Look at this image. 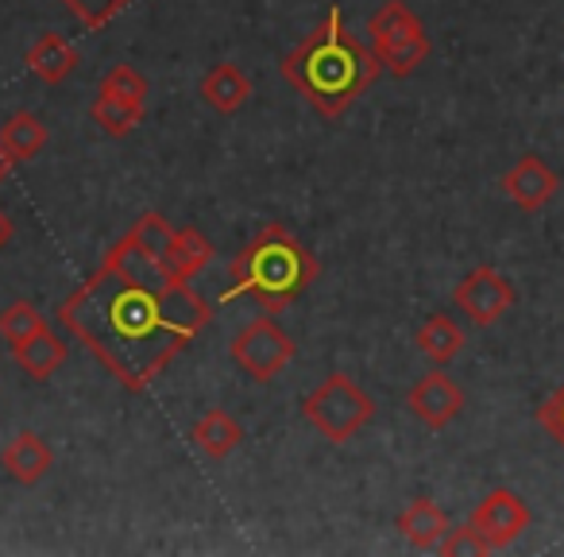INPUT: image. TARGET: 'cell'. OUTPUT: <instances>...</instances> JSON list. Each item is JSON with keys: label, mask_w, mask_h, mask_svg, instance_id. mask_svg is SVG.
<instances>
[{"label": "cell", "mask_w": 564, "mask_h": 557, "mask_svg": "<svg viewBox=\"0 0 564 557\" xmlns=\"http://www.w3.org/2000/svg\"><path fill=\"white\" fill-rule=\"evenodd\" d=\"M166 279L143 283L101 259V267L58 307V322L132 395L148 392L189 345L163 310Z\"/></svg>", "instance_id": "1"}, {"label": "cell", "mask_w": 564, "mask_h": 557, "mask_svg": "<svg viewBox=\"0 0 564 557\" xmlns=\"http://www.w3.org/2000/svg\"><path fill=\"white\" fill-rule=\"evenodd\" d=\"M279 71L282 78L306 97L317 117L337 120L368 94L371 82L383 74V66L376 63L371 47L352 40V32L345 28V17L333 4L322 24L291 55H282Z\"/></svg>", "instance_id": "2"}, {"label": "cell", "mask_w": 564, "mask_h": 557, "mask_svg": "<svg viewBox=\"0 0 564 557\" xmlns=\"http://www.w3.org/2000/svg\"><path fill=\"white\" fill-rule=\"evenodd\" d=\"M317 259L302 240L286 233V225L271 221L256 233L232 259V283L225 299H251L267 314H279L314 287Z\"/></svg>", "instance_id": "3"}, {"label": "cell", "mask_w": 564, "mask_h": 557, "mask_svg": "<svg viewBox=\"0 0 564 557\" xmlns=\"http://www.w3.org/2000/svg\"><path fill=\"white\" fill-rule=\"evenodd\" d=\"M368 47L391 78H410L430 58V32L402 0H383L368 20Z\"/></svg>", "instance_id": "4"}, {"label": "cell", "mask_w": 564, "mask_h": 557, "mask_svg": "<svg viewBox=\"0 0 564 557\" xmlns=\"http://www.w3.org/2000/svg\"><path fill=\"white\" fill-rule=\"evenodd\" d=\"M302 418L322 438H329L333 446H345L348 438H356L376 418V403H371V395L360 384H352V376L333 372L322 387H314L302 399Z\"/></svg>", "instance_id": "5"}, {"label": "cell", "mask_w": 564, "mask_h": 557, "mask_svg": "<svg viewBox=\"0 0 564 557\" xmlns=\"http://www.w3.org/2000/svg\"><path fill=\"white\" fill-rule=\"evenodd\" d=\"M228 353H232V361L240 364V368L248 372L256 384H271V379L294 361L299 345H294L291 333L282 330L271 314H263V318H256V322H248L240 333H236Z\"/></svg>", "instance_id": "6"}, {"label": "cell", "mask_w": 564, "mask_h": 557, "mask_svg": "<svg viewBox=\"0 0 564 557\" xmlns=\"http://www.w3.org/2000/svg\"><path fill=\"white\" fill-rule=\"evenodd\" d=\"M514 299H518L514 283H510L502 271H495V267H476V271H468L453 291L456 310H460L476 330H491V325L514 307Z\"/></svg>", "instance_id": "7"}, {"label": "cell", "mask_w": 564, "mask_h": 557, "mask_svg": "<svg viewBox=\"0 0 564 557\" xmlns=\"http://www.w3.org/2000/svg\"><path fill=\"white\" fill-rule=\"evenodd\" d=\"M468 523L476 526V534L491 546V554H495V549L522 538L525 526H530V507H525L510 488H495V492H487L484 503L471 511Z\"/></svg>", "instance_id": "8"}, {"label": "cell", "mask_w": 564, "mask_h": 557, "mask_svg": "<svg viewBox=\"0 0 564 557\" xmlns=\"http://www.w3.org/2000/svg\"><path fill=\"white\" fill-rule=\"evenodd\" d=\"M406 407L414 410V418H422L430 430H445L448 422H456V418L464 415V392L453 376H445V372L437 368L410 387Z\"/></svg>", "instance_id": "9"}, {"label": "cell", "mask_w": 564, "mask_h": 557, "mask_svg": "<svg viewBox=\"0 0 564 557\" xmlns=\"http://www.w3.org/2000/svg\"><path fill=\"white\" fill-rule=\"evenodd\" d=\"M502 190H507V197L518 205V210L533 213V210H541V205L553 202L556 190H561V179H556V171L545 163V159L522 156L507 174H502Z\"/></svg>", "instance_id": "10"}, {"label": "cell", "mask_w": 564, "mask_h": 557, "mask_svg": "<svg viewBox=\"0 0 564 557\" xmlns=\"http://www.w3.org/2000/svg\"><path fill=\"white\" fill-rule=\"evenodd\" d=\"M0 464H4V472H9L17 484L32 488V484H40V480L51 472V464H55V453H51V446L40 438V433L24 430V433H17L9 446H4V453H0Z\"/></svg>", "instance_id": "11"}, {"label": "cell", "mask_w": 564, "mask_h": 557, "mask_svg": "<svg viewBox=\"0 0 564 557\" xmlns=\"http://www.w3.org/2000/svg\"><path fill=\"white\" fill-rule=\"evenodd\" d=\"M24 63L40 82L58 86V82H66L74 71H78V51H74V43L63 40L58 32H43L40 40L28 47Z\"/></svg>", "instance_id": "12"}, {"label": "cell", "mask_w": 564, "mask_h": 557, "mask_svg": "<svg viewBox=\"0 0 564 557\" xmlns=\"http://www.w3.org/2000/svg\"><path fill=\"white\" fill-rule=\"evenodd\" d=\"M43 148H47V125L35 113H12L0 125V159H4V167L28 163Z\"/></svg>", "instance_id": "13"}, {"label": "cell", "mask_w": 564, "mask_h": 557, "mask_svg": "<svg viewBox=\"0 0 564 557\" xmlns=\"http://www.w3.org/2000/svg\"><path fill=\"white\" fill-rule=\"evenodd\" d=\"M202 97H205V105H209V109L232 117V113H240L243 105H248L251 82H248V74H243L236 63H217L202 78Z\"/></svg>", "instance_id": "14"}, {"label": "cell", "mask_w": 564, "mask_h": 557, "mask_svg": "<svg viewBox=\"0 0 564 557\" xmlns=\"http://www.w3.org/2000/svg\"><path fill=\"white\" fill-rule=\"evenodd\" d=\"M213 240L205 233H197L194 225H186V228H174V240H171V248H166V256H163V271L171 275V279H194L202 267H209V259H213Z\"/></svg>", "instance_id": "15"}, {"label": "cell", "mask_w": 564, "mask_h": 557, "mask_svg": "<svg viewBox=\"0 0 564 557\" xmlns=\"http://www.w3.org/2000/svg\"><path fill=\"white\" fill-rule=\"evenodd\" d=\"M399 534L414 549H437V542L448 534V515L430 500V495H417V500L399 515Z\"/></svg>", "instance_id": "16"}, {"label": "cell", "mask_w": 564, "mask_h": 557, "mask_svg": "<svg viewBox=\"0 0 564 557\" xmlns=\"http://www.w3.org/2000/svg\"><path fill=\"white\" fill-rule=\"evenodd\" d=\"M243 438H248V433H243V426L220 407L205 410V415L197 418V426H194V446L202 449V453H209L213 461L236 453V449L243 446Z\"/></svg>", "instance_id": "17"}, {"label": "cell", "mask_w": 564, "mask_h": 557, "mask_svg": "<svg viewBox=\"0 0 564 557\" xmlns=\"http://www.w3.org/2000/svg\"><path fill=\"white\" fill-rule=\"evenodd\" d=\"M12 356L32 379H51L66 364V341L51 330H40L24 345H12Z\"/></svg>", "instance_id": "18"}, {"label": "cell", "mask_w": 564, "mask_h": 557, "mask_svg": "<svg viewBox=\"0 0 564 557\" xmlns=\"http://www.w3.org/2000/svg\"><path fill=\"white\" fill-rule=\"evenodd\" d=\"M464 345H468V338H464V330L448 314L425 318L422 330H417V349H422V353L430 356V361L437 364V368L453 364L456 356L464 353Z\"/></svg>", "instance_id": "19"}, {"label": "cell", "mask_w": 564, "mask_h": 557, "mask_svg": "<svg viewBox=\"0 0 564 557\" xmlns=\"http://www.w3.org/2000/svg\"><path fill=\"white\" fill-rule=\"evenodd\" d=\"M89 117L97 120V128H105V132L120 140V136H128L143 120V105H128V101H120V97L97 94Z\"/></svg>", "instance_id": "20"}, {"label": "cell", "mask_w": 564, "mask_h": 557, "mask_svg": "<svg viewBox=\"0 0 564 557\" xmlns=\"http://www.w3.org/2000/svg\"><path fill=\"white\" fill-rule=\"evenodd\" d=\"M128 240H132L143 256H151V259L163 264L166 248H171V240H174V228L163 213H143V217L132 225V233H128Z\"/></svg>", "instance_id": "21"}, {"label": "cell", "mask_w": 564, "mask_h": 557, "mask_svg": "<svg viewBox=\"0 0 564 557\" xmlns=\"http://www.w3.org/2000/svg\"><path fill=\"white\" fill-rule=\"evenodd\" d=\"M40 330H47V318L40 314V307L32 302H12L4 314H0V338L9 345H24L28 338H35Z\"/></svg>", "instance_id": "22"}, {"label": "cell", "mask_w": 564, "mask_h": 557, "mask_svg": "<svg viewBox=\"0 0 564 557\" xmlns=\"http://www.w3.org/2000/svg\"><path fill=\"white\" fill-rule=\"evenodd\" d=\"M97 94L120 97V101H128V105H148V78H143L135 66L120 63V66H112V71L105 74L101 86H97Z\"/></svg>", "instance_id": "23"}, {"label": "cell", "mask_w": 564, "mask_h": 557, "mask_svg": "<svg viewBox=\"0 0 564 557\" xmlns=\"http://www.w3.org/2000/svg\"><path fill=\"white\" fill-rule=\"evenodd\" d=\"M58 4H66V12H70L82 28L101 32V28H109L132 0H58Z\"/></svg>", "instance_id": "24"}, {"label": "cell", "mask_w": 564, "mask_h": 557, "mask_svg": "<svg viewBox=\"0 0 564 557\" xmlns=\"http://www.w3.org/2000/svg\"><path fill=\"white\" fill-rule=\"evenodd\" d=\"M437 549H441V554H448V557H484V554H491V546L479 538L471 523L468 526H448V534L437 542Z\"/></svg>", "instance_id": "25"}, {"label": "cell", "mask_w": 564, "mask_h": 557, "mask_svg": "<svg viewBox=\"0 0 564 557\" xmlns=\"http://www.w3.org/2000/svg\"><path fill=\"white\" fill-rule=\"evenodd\" d=\"M538 422L549 430V438L556 441V446L564 449V387L556 395H549L545 403L538 407Z\"/></svg>", "instance_id": "26"}, {"label": "cell", "mask_w": 564, "mask_h": 557, "mask_svg": "<svg viewBox=\"0 0 564 557\" xmlns=\"http://www.w3.org/2000/svg\"><path fill=\"white\" fill-rule=\"evenodd\" d=\"M9 240H12V221H9V213L0 210V248H4Z\"/></svg>", "instance_id": "27"}, {"label": "cell", "mask_w": 564, "mask_h": 557, "mask_svg": "<svg viewBox=\"0 0 564 557\" xmlns=\"http://www.w3.org/2000/svg\"><path fill=\"white\" fill-rule=\"evenodd\" d=\"M4 171H9V167H4V159H0V179H4Z\"/></svg>", "instance_id": "28"}]
</instances>
